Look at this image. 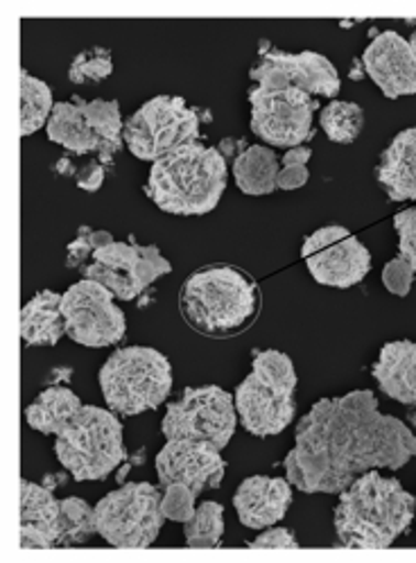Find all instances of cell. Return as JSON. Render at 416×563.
I'll return each mask as SVG.
<instances>
[{"label": "cell", "mask_w": 416, "mask_h": 563, "mask_svg": "<svg viewBox=\"0 0 416 563\" xmlns=\"http://www.w3.org/2000/svg\"><path fill=\"white\" fill-rule=\"evenodd\" d=\"M55 455L77 482L109 477L124 460L120 419L113 410L81 406L59 430Z\"/></svg>", "instance_id": "52a82bcc"}, {"label": "cell", "mask_w": 416, "mask_h": 563, "mask_svg": "<svg viewBox=\"0 0 416 563\" xmlns=\"http://www.w3.org/2000/svg\"><path fill=\"white\" fill-rule=\"evenodd\" d=\"M227 190V158L218 147L186 143L154 161L145 192L173 216L211 213Z\"/></svg>", "instance_id": "3957f363"}, {"label": "cell", "mask_w": 416, "mask_h": 563, "mask_svg": "<svg viewBox=\"0 0 416 563\" xmlns=\"http://www.w3.org/2000/svg\"><path fill=\"white\" fill-rule=\"evenodd\" d=\"M310 179V173H308V166H289V168H283L278 173V179H276V186L281 190H297L302 186H306Z\"/></svg>", "instance_id": "8d00e7d4"}, {"label": "cell", "mask_w": 416, "mask_h": 563, "mask_svg": "<svg viewBox=\"0 0 416 563\" xmlns=\"http://www.w3.org/2000/svg\"><path fill=\"white\" fill-rule=\"evenodd\" d=\"M81 410V400L68 387H48L25 410L28 426L41 434H59V430Z\"/></svg>", "instance_id": "d4e9b609"}, {"label": "cell", "mask_w": 416, "mask_h": 563, "mask_svg": "<svg viewBox=\"0 0 416 563\" xmlns=\"http://www.w3.org/2000/svg\"><path fill=\"white\" fill-rule=\"evenodd\" d=\"M394 229L398 233V254L416 272V207L394 216Z\"/></svg>", "instance_id": "d6a6232c"}, {"label": "cell", "mask_w": 416, "mask_h": 563, "mask_svg": "<svg viewBox=\"0 0 416 563\" xmlns=\"http://www.w3.org/2000/svg\"><path fill=\"white\" fill-rule=\"evenodd\" d=\"M407 42H409V46H412V48H414V53H416V32L407 38Z\"/></svg>", "instance_id": "f35d334b"}, {"label": "cell", "mask_w": 416, "mask_h": 563, "mask_svg": "<svg viewBox=\"0 0 416 563\" xmlns=\"http://www.w3.org/2000/svg\"><path fill=\"white\" fill-rule=\"evenodd\" d=\"M94 534H98L96 509H91L81 498H66V500H62L59 541H57V545L85 543Z\"/></svg>", "instance_id": "f1b7e54d"}, {"label": "cell", "mask_w": 416, "mask_h": 563, "mask_svg": "<svg viewBox=\"0 0 416 563\" xmlns=\"http://www.w3.org/2000/svg\"><path fill=\"white\" fill-rule=\"evenodd\" d=\"M111 73H113L111 53L107 48H89L73 59L68 68V79L73 85H89V82H102V79H107Z\"/></svg>", "instance_id": "f546056e"}, {"label": "cell", "mask_w": 416, "mask_h": 563, "mask_svg": "<svg viewBox=\"0 0 416 563\" xmlns=\"http://www.w3.org/2000/svg\"><path fill=\"white\" fill-rule=\"evenodd\" d=\"M259 308V286L231 265H211L193 272L182 290V312L188 324L211 338L242 333L256 319Z\"/></svg>", "instance_id": "277c9868"}, {"label": "cell", "mask_w": 416, "mask_h": 563, "mask_svg": "<svg viewBox=\"0 0 416 563\" xmlns=\"http://www.w3.org/2000/svg\"><path fill=\"white\" fill-rule=\"evenodd\" d=\"M227 462L220 449L197 439H168L156 455V475L163 487L186 485L197 496L218 489L225 479Z\"/></svg>", "instance_id": "2e32d148"}, {"label": "cell", "mask_w": 416, "mask_h": 563, "mask_svg": "<svg viewBox=\"0 0 416 563\" xmlns=\"http://www.w3.org/2000/svg\"><path fill=\"white\" fill-rule=\"evenodd\" d=\"M46 134L53 143L79 156L91 152L100 154L102 150L100 136L96 134L87 113V102L79 98L55 104L53 115L46 125Z\"/></svg>", "instance_id": "7402d4cb"}, {"label": "cell", "mask_w": 416, "mask_h": 563, "mask_svg": "<svg viewBox=\"0 0 416 563\" xmlns=\"http://www.w3.org/2000/svg\"><path fill=\"white\" fill-rule=\"evenodd\" d=\"M124 145L141 161H158L199 139V113L177 96H156L124 123Z\"/></svg>", "instance_id": "9c48e42d"}, {"label": "cell", "mask_w": 416, "mask_h": 563, "mask_svg": "<svg viewBox=\"0 0 416 563\" xmlns=\"http://www.w3.org/2000/svg\"><path fill=\"white\" fill-rule=\"evenodd\" d=\"M252 104V132L274 147H299L313 136V118L319 100L302 89H265L249 91Z\"/></svg>", "instance_id": "7c38bea8"}, {"label": "cell", "mask_w": 416, "mask_h": 563, "mask_svg": "<svg viewBox=\"0 0 416 563\" xmlns=\"http://www.w3.org/2000/svg\"><path fill=\"white\" fill-rule=\"evenodd\" d=\"M66 335L62 295L39 292L21 310V338L30 346H53Z\"/></svg>", "instance_id": "603a6c76"}, {"label": "cell", "mask_w": 416, "mask_h": 563, "mask_svg": "<svg viewBox=\"0 0 416 563\" xmlns=\"http://www.w3.org/2000/svg\"><path fill=\"white\" fill-rule=\"evenodd\" d=\"M293 505V485L285 477L252 475L233 496V507L244 528L265 530L285 518Z\"/></svg>", "instance_id": "ac0fdd59"}, {"label": "cell", "mask_w": 416, "mask_h": 563, "mask_svg": "<svg viewBox=\"0 0 416 563\" xmlns=\"http://www.w3.org/2000/svg\"><path fill=\"white\" fill-rule=\"evenodd\" d=\"M416 516V498L396 477L366 471L340 494L336 532L344 548L385 550L405 534Z\"/></svg>", "instance_id": "7a4b0ae2"}, {"label": "cell", "mask_w": 416, "mask_h": 563, "mask_svg": "<svg viewBox=\"0 0 416 563\" xmlns=\"http://www.w3.org/2000/svg\"><path fill=\"white\" fill-rule=\"evenodd\" d=\"M249 548H302V545L289 530L272 528L249 543Z\"/></svg>", "instance_id": "d590c367"}, {"label": "cell", "mask_w": 416, "mask_h": 563, "mask_svg": "<svg viewBox=\"0 0 416 563\" xmlns=\"http://www.w3.org/2000/svg\"><path fill=\"white\" fill-rule=\"evenodd\" d=\"M55 100L46 82H41L28 70H21V134L30 136L48 125Z\"/></svg>", "instance_id": "484cf974"}, {"label": "cell", "mask_w": 416, "mask_h": 563, "mask_svg": "<svg viewBox=\"0 0 416 563\" xmlns=\"http://www.w3.org/2000/svg\"><path fill=\"white\" fill-rule=\"evenodd\" d=\"M75 181L81 190H89V192L100 190V186L105 184V164H102V161H89V164L79 166L75 170Z\"/></svg>", "instance_id": "e575fe53"}, {"label": "cell", "mask_w": 416, "mask_h": 563, "mask_svg": "<svg viewBox=\"0 0 416 563\" xmlns=\"http://www.w3.org/2000/svg\"><path fill=\"white\" fill-rule=\"evenodd\" d=\"M225 534V507L220 503L206 500L199 505L195 516L184 522V539L188 548H218Z\"/></svg>", "instance_id": "83f0119b"}, {"label": "cell", "mask_w": 416, "mask_h": 563, "mask_svg": "<svg viewBox=\"0 0 416 563\" xmlns=\"http://www.w3.org/2000/svg\"><path fill=\"white\" fill-rule=\"evenodd\" d=\"M310 156H313V150L310 147H293V150H287L285 152V156H283V166L285 168H289V166H306L308 161H310Z\"/></svg>", "instance_id": "74e56055"}, {"label": "cell", "mask_w": 416, "mask_h": 563, "mask_svg": "<svg viewBox=\"0 0 416 563\" xmlns=\"http://www.w3.org/2000/svg\"><path fill=\"white\" fill-rule=\"evenodd\" d=\"M376 181L392 202L416 199V128L403 130L387 145L376 168Z\"/></svg>", "instance_id": "44dd1931"}, {"label": "cell", "mask_w": 416, "mask_h": 563, "mask_svg": "<svg viewBox=\"0 0 416 563\" xmlns=\"http://www.w3.org/2000/svg\"><path fill=\"white\" fill-rule=\"evenodd\" d=\"M308 272L321 286L353 288L371 272V254L344 227H324L308 235L302 245Z\"/></svg>", "instance_id": "5bb4252c"}, {"label": "cell", "mask_w": 416, "mask_h": 563, "mask_svg": "<svg viewBox=\"0 0 416 563\" xmlns=\"http://www.w3.org/2000/svg\"><path fill=\"white\" fill-rule=\"evenodd\" d=\"M100 389L120 417L156 410L173 389L171 360L152 346L116 349L100 369Z\"/></svg>", "instance_id": "8992f818"}, {"label": "cell", "mask_w": 416, "mask_h": 563, "mask_svg": "<svg viewBox=\"0 0 416 563\" xmlns=\"http://www.w3.org/2000/svg\"><path fill=\"white\" fill-rule=\"evenodd\" d=\"M62 500L48 487L36 482H21V548H53L59 541Z\"/></svg>", "instance_id": "d6986e66"}, {"label": "cell", "mask_w": 416, "mask_h": 563, "mask_svg": "<svg viewBox=\"0 0 416 563\" xmlns=\"http://www.w3.org/2000/svg\"><path fill=\"white\" fill-rule=\"evenodd\" d=\"M319 125L332 143H353L364 128V111L355 102L332 100L319 113Z\"/></svg>", "instance_id": "4316f807"}, {"label": "cell", "mask_w": 416, "mask_h": 563, "mask_svg": "<svg viewBox=\"0 0 416 563\" xmlns=\"http://www.w3.org/2000/svg\"><path fill=\"white\" fill-rule=\"evenodd\" d=\"M278 158L265 145H247L233 158V177L244 195H270L274 192L278 179Z\"/></svg>", "instance_id": "cb8c5ba5"}, {"label": "cell", "mask_w": 416, "mask_h": 563, "mask_svg": "<svg viewBox=\"0 0 416 563\" xmlns=\"http://www.w3.org/2000/svg\"><path fill=\"white\" fill-rule=\"evenodd\" d=\"M116 297L96 280L81 278L62 295L66 335L87 349L113 346L124 338L128 319Z\"/></svg>", "instance_id": "4fadbf2b"}, {"label": "cell", "mask_w": 416, "mask_h": 563, "mask_svg": "<svg viewBox=\"0 0 416 563\" xmlns=\"http://www.w3.org/2000/svg\"><path fill=\"white\" fill-rule=\"evenodd\" d=\"M236 398L222 387H188L184 396L165 410L161 432L165 439L208 441L222 451L236 434Z\"/></svg>", "instance_id": "30bf717a"}, {"label": "cell", "mask_w": 416, "mask_h": 563, "mask_svg": "<svg viewBox=\"0 0 416 563\" xmlns=\"http://www.w3.org/2000/svg\"><path fill=\"white\" fill-rule=\"evenodd\" d=\"M416 457V434L379 410L371 389L321 398L299 421L295 449L283 466L289 485L304 494H342L373 468H403Z\"/></svg>", "instance_id": "6da1fadb"}, {"label": "cell", "mask_w": 416, "mask_h": 563, "mask_svg": "<svg viewBox=\"0 0 416 563\" xmlns=\"http://www.w3.org/2000/svg\"><path fill=\"white\" fill-rule=\"evenodd\" d=\"M249 77L254 79L259 87L265 89H302L310 96H326L336 98L340 93V73L319 53H281L276 48L267 51L263 42L261 62L249 70Z\"/></svg>", "instance_id": "9a60e30c"}, {"label": "cell", "mask_w": 416, "mask_h": 563, "mask_svg": "<svg viewBox=\"0 0 416 563\" xmlns=\"http://www.w3.org/2000/svg\"><path fill=\"white\" fill-rule=\"evenodd\" d=\"M362 64L385 98L416 93V53L398 32L385 30L373 36L362 53Z\"/></svg>", "instance_id": "e0dca14e"}, {"label": "cell", "mask_w": 416, "mask_h": 563, "mask_svg": "<svg viewBox=\"0 0 416 563\" xmlns=\"http://www.w3.org/2000/svg\"><path fill=\"white\" fill-rule=\"evenodd\" d=\"M383 284L394 297H407L414 284V267L405 258H394L383 269Z\"/></svg>", "instance_id": "836d02e7"}, {"label": "cell", "mask_w": 416, "mask_h": 563, "mask_svg": "<svg viewBox=\"0 0 416 563\" xmlns=\"http://www.w3.org/2000/svg\"><path fill=\"white\" fill-rule=\"evenodd\" d=\"M371 374L385 396L416 408V342H387Z\"/></svg>", "instance_id": "ffe728a7"}, {"label": "cell", "mask_w": 416, "mask_h": 563, "mask_svg": "<svg viewBox=\"0 0 416 563\" xmlns=\"http://www.w3.org/2000/svg\"><path fill=\"white\" fill-rule=\"evenodd\" d=\"M295 362L283 351H256L252 372L236 389V410L244 430L254 437H276L297 415Z\"/></svg>", "instance_id": "5b68a950"}, {"label": "cell", "mask_w": 416, "mask_h": 563, "mask_svg": "<svg viewBox=\"0 0 416 563\" xmlns=\"http://www.w3.org/2000/svg\"><path fill=\"white\" fill-rule=\"evenodd\" d=\"M161 498L150 482H130L107 494L94 507L98 534L113 548H150L163 528Z\"/></svg>", "instance_id": "ba28073f"}, {"label": "cell", "mask_w": 416, "mask_h": 563, "mask_svg": "<svg viewBox=\"0 0 416 563\" xmlns=\"http://www.w3.org/2000/svg\"><path fill=\"white\" fill-rule=\"evenodd\" d=\"M195 500H197V494L186 485H168L161 498L163 516L175 522H188L197 511Z\"/></svg>", "instance_id": "1f68e13d"}, {"label": "cell", "mask_w": 416, "mask_h": 563, "mask_svg": "<svg viewBox=\"0 0 416 563\" xmlns=\"http://www.w3.org/2000/svg\"><path fill=\"white\" fill-rule=\"evenodd\" d=\"M173 265L163 258L156 245L113 243L100 247L91 261L81 267V276L105 286L116 299L134 301L156 278L171 274Z\"/></svg>", "instance_id": "8fae6325"}, {"label": "cell", "mask_w": 416, "mask_h": 563, "mask_svg": "<svg viewBox=\"0 0 416 563\" xmlns=\"http://www.w3.org/2000/svg\"><path fill=\"white\" fill-rule=\"evenodd\" d=\"M113 243V235L109 231H91L89 227H81L79 235L68 245L66 267H85L87 261L100 250Z\"/></svg>", "instance_id": "4dcf8cb0"}]
</instances>
